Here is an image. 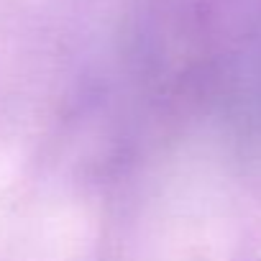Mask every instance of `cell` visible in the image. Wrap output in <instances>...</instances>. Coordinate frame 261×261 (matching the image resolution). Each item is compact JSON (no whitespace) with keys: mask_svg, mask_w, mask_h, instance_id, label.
<instances>
[]
</instances>
